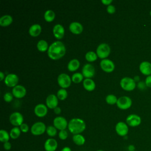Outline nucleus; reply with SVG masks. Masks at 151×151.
Returning a JSON list of instances; mask_svg holds the SVG:
<instances>
[{
    "label": "nucleus",
    "mask_w": 151,
    "mask_h": 151,
    "mask_svg": "<svg viewBox=\"0 0 151 151\" xmlns=\"http://www.w3.org/2000/svg\"><path fill=\"white\" fill-rule=\"evenodd\" d=\"M65 45L60 41H56L49 46L47 54L51 59L55 60L62 58L65 55Z\"/></svg>",
    "instance_id": "nucleus-1"
},
{
    "label": "nucleus",
    "mask_w": 151,
    "mask_h": 151,
    "mask_svg": "<svg viewBox=\"0 0 151 151\" xmlns=\"http://www.w3.org/2000/svg\"><path fill=\"white\" fill-rule=\"evenodd\" d=\"M86 127L85 122L79 118H73L68 124V129L70 132L73 134H81Z\"/></svg>",
    "instance_id": "nucleus-2"
},
{
    "label": "nucleus",
    "mask_w": 151,
    "mask_h": 151,
    "mask_svg": "<svg viewBox=\"0 0 151 151\" xmlns=\"http://www.w3.org/2000/svg\"><path fill=\"white\" fill-rule=\"evenodd\" d=\"M120 85L124 90L128 91L133 90L136 86V81L134 79L129 77L122 78L120 81Z\"/></svg>",
    "instance_id": "nucleus-3"
},
{
    "label": "nucleus",
    "mask_w": 151,
    "mask_h": 151,
    "mask_svg": "<svg viewBox=\"0 0 151 151\" xmlns=\"http://www.w3.org/2000/svg\"><path fill=\"white\" fill-rule=\"evenodd\" d=\"M110 47L106 43L100 44L96 49V54L100 58H106L110 53Z\"/></svg>",
    "instance_id": "nucleus-4"
},
{
    "label": "nucleus",
    "mask_w": 151,
    "mask_h": 151,
    "mask_svg": "<svg viewBox=\"0 0 151 151\" xmlns=\"http://www.w3.org/2000/svg\"><path fill=\"white\" fill-rule=\"evenodd\" d=\"M47 127L42 122H37L34 123L31 127V133L34 136H40L44 134L46 132Z\"/></svg>",
    "instance_id": "nucleus-5"
},
{
    "label": "nucleus",
    "mask_w": 151,
    "mask_h": 151,
    "mask_svg": "<svg viewBox=\"0 0 151 151\" xmlns=\"http://www.w3.org/2000/svg\"><path fill=\"white\" fill-rule=\"evenodd\" d=\"M71 81V77L66 73H61L57 77V83L62 88H66L70 87Z\"/></svg>",
    "instance_id": "nucleus-6"
},
{
    "label": "nucleus",
    "mask_w": 151,
    "mask_h": 151,
    "mask_svg": "<svg viewBox=\"0 0 151 151\" xmlns=\"http://www.w3.org/2000/svg\"><path fill=\"white\" fill-rule=\"evenodd\" d=\"M132 104V99L128 96H122L117 100L116 105L121 110H127Z\"/></svg>",
    "instance_id": "nucleus-7"
},
{
    "label": "nucleus",
    "mask_w": 151,
    "mask_h": 151,
    "mask_svg": "<svg viewBox=\"0 0 151 151\" xmlns=\"http://www.w3.org/2000/svg\"><path fill=\"white\" fill-rule=\"evenodd\" d=\"M9 122L14 127L20 126L24 122V117L19 112H14L11 114L9 118Z\"/></svg>",
    "instance_id": "nucleus-8"
},
{
    "label": "nucleus",
    "mask_w": 151,
    "mask_h": 151,
    "mask_svg": "<svg viewBox=\"0 0 151 151\" xmlns=\"http://www.w3.org/2000/svg\"><path fill=\"white\" fill-rule=\"evenodd\" d=\"M68 122L63 116H57L53 120V126L59 130H65L68 127Z\"/></svg>",
    "instance_id": "nucleus-9"
},
{
    "label": "nucleus",
    "mask_w": 151,
    "mask_h": 151,
    "mask_svg": "<svg viewBox=\"0 0 151 151\" xmlns=\"http://www.w3.org/2000/svg\"><path fill=\"white\" fill-rule=\"evenodd\" d=\"M101 68L106 73H111L114 71L115 65L111 60L105 58L101 60L100 63Z\"/></svg>",
    "instance_id": "nucleus-10"
},
{
    "label": "nucleus",
    "mask_w": 151,
    "mask_h": 151,
    "mask_svg": "<svg viewBox=\"0 0 151 151\" xmlns=\"http://www.w3.org/2000/svg\"><path fill=\"white\" fill-rule=\"evenodd\" d=\"M19 81V77L14 73H10L5 76L4 79L5 84L9 87H14L18 85Z\"/></svg>",
    "instance_id": "nucleus-11"
},
{
    "label": "nucleus",
    "mask_w": 151,
    "mask_h": 151,
    "mask_svg": "<svg viewBox=\"0 0 151 151\" xmlns=\"http://www.w3.org/2000/svg\"><path fill=\"white\" fill-rule=\"evenodd\" d=\"M115 130L118 135L120 136L124 137L129 132L128 125L126 123L123 122H119L116 124Z\"/></svg>",
    "instance_id": "nucleus-12"
},
{
    "label": "nucleus",
    "mask_w": 151,
    "mask_h": 151,
    "mask_svg": "<svg viewBox=\"0 0 151 151\" xmlns=\"http://www.w3.org/2000/svg\"><path fill=\"white\" fill-rule=\"evenodd\" d=\"M126 123L130 127H136L140 124L142 120L139 116L135 114L129 115L126 119Z\"/></svg>",
    "instance_id": "nucleus-13"
},
{
    "label": "nucleus",
    "mask_w": 151,
    "mask_h": 151,
    "mask_svg": "<svg viewBox=\"0 0 151 151\" xmlns=\"http://www.w3.org/2000/svg\"><path fill=\"white\" fill-rule=\"evenodd\" d=\"M95 74V68L91 64H86L82 68V74L86 78H91Z\"/></svg>",
    "instance_id": "nucleus-14"
},
{
    "label": "nucleus",
    "mask_w": 151,
    "mask_h": 151,
    "mask_svg": "<svg viewBox=\"0 0 151 151\" xmlns=\"http://www.w3.org/2000/svg\"><path fill=\"white\" fill-rule=\"evenodd\" d=\"M44 147L45 151H55L58 147V142L55 139L48 138L45 141Z\"/></svg>",
    "instance_id": "nucleus-15"
},
{
    "label": "nucleus",
    "mask_w": 151,
    "mask_h": 151,
    "mask_svg": "<svg viewBox=\"0 0 151 151\" xmlns=\"http://www.w3.org/2000/svg\"><path fill=\"white\" fill-rule=\"evenodd\" d=\"M12 93L15 97L17 99H21L25 96L27 90L23 86L17 85L13 87L12 90Z\"/></svg>",
    "instance_id": "nucleus-16"
},
{
    "label": "nucleus",
    "mask_w": 151,
    "mask_h": 151,
    "mask_svg": "<svg viewBox=\"0 0 151 151\" xmlns=\"http://www.w3.org/2000/svg\"><path fill=\"white\" fill-rule=\"evenodd\" d=\"M46 106L49 109H55L58 106V99L57 96L54 94H49L45 100Z\"/></svg>",
    "instance_id": "nucleus-17"
},
{
    "label": "nucleus",
    "mask_w": 151,
    "mask_h": 151,
    "mask_svg": "<svg viewBox=\"0 0 151 151\" xmlns=\"http://www.w3.org/2000/svg\"><path fill=\"white\" fill-rule=\"evenodd\" d=\"M47 106L44 104L40 103L35 106L34 107V111L35 114L39 117H44L48 112V109Z\"/></svg>",
    "instance_id": "nucleus-18"
},
{
    "label": "nucleus",
    "mask_w": 151,
    "mask_h": 151,
    "mask_svg": "<svg viewBox=\"0 0 151 151\" xmlns=\"http://www.w3.org/2000/svg\"><path fill=\"white\" fill-rule=\"evenodd\" d=\"M52 32L54 36L58 40H60L63 38L64 35L65 30L63 25L60 24H55L52 28Z\"/></svg>",
    "instance_id": "nucleus-19"
},
{
    "label": "nucleus",
    "mask_w": 151,
    "mask_h": 151,
    "mask_svg": "<svg viewBox=\"0 0 151 151\" xmlns=\"http://www.w3.org/2000/svg\"><path fill=\"white\" fill-rule=\"evenodd\" d=\"M139 70L143 75H151V63L147 61H142L139 65Z\"/></svg>",
    "instance_id": "nucleus-20"
},
{
    "label": "nucleus",
    "mask_w": 151,
    "mask_h": 151,
    "mask_svg": "<svg viewBox=\"0 0 151 151\" xmlns=\"http://www.w3.org/2000/svg\"><path fill=\"white\" fill-rule=\"evenodd\" d=\"M70 31L74 34H80L83 30V27L82 24L78 22H72L69 25Z\"/></svg>",
    "instance_id": "nucleus-21"
},
{
    "label": "nucleus",
    "mask_w": 151,
    "mask_h": 151,
    "mask_svg": "<svg viewBox=\"0 0 151 151\" xmlns=\"http://www.w3.org/2000/svg\"><path fill=\"white\" fill-rule=\"evenodd\" d=\"M41 30H42V28L40 24H34L29 27L28 29V33L31 36L35 37H37L40 34Z\"/></svg>",
    "instance_id": "nucleus-22"
},
{
    "label": "nucleus",
    "mask_w": 151,
    "mask_h": 151,
    "mask_svg": "<svg viewBox=\"0 0 151 151\" xmlns=\"http://www.w3.org/2000/svg\"><path fill=\"white\" fill-rule=\"evenodd\" d=\"M83 85L85 90L88 91H93L96 88V84L91 78H85L83 81Z\"/></svg>",
    "instance_id": "nucleus-23"
},
{
    "label": "nucleus",
    "mask_w": 151,
    "mask_h": 151,
    "mask_svg": "<svg viewBox=\"0 0 151 151\" xmlns=\"http://www.w3.org/2000/svg\"><path fill=\"white\" fill-rule=\"evenodd\" d=\"M80 65V63L78 60L74 58L68 62L67 64V68L70 71H75L79 68Z\"/></svg>",
    "instance_id": "nucleus-24"
},
{
    "label": "nucleus",
    "mask_w": 151,
    "mask_h": 151,
    "mask_svg": "<svg viewBox=\"0 0 151 151\" xmlns=\"http://www.w3.org/2000/svg\"><path fill=\"white\" fill-rule=\"evenodd\" d=\"M13 21L12 17L9 15H4L0 18V25L6 27L11 24Z\"/></svg>",
    "instance_id": "nucleus-25"
},
{
    "label": "nucleus",
    "mask_w": 151,
    "mask_h": 151,
    "mask_svg": "<svg viewBox=\"0 0 151 151\" xmlns=\"http://www.w3.org/2000/svg\"><path fill=\"white\" fill-rule=\"evenodd\" d=\"M73 142L78 146H82L85 143L86 139L85 137L81 134H74L73 136Z\"/></svg>",
    "instance_id": "nucleus-26"
},
{
    "label": "nucleus",
    "mask_w": 151,
    "mask_h": 151,
    "mask_svg": "<svg viewBox=\"0 0 151 151\" xmlns=\"http://www.w3.org/2000/svg\"><path fill=\"white\" fill-rule=\"evenodd\" d=\"M37 49L41 52H45L48 50L49 47L47 42L44 40H40L37 44Z\"/></svg>",
    "instance_id": "nucleus-27"
},
{
    "label": "nucleus",
    "mask_w": 151,
    "mask_h": 151,
    "mask_svg": "<svg viewBox=\"0 0 151 151\" xmlns=\"http://www.w3.org/2000/svg\"><path fill=\"white\" fill-rule=\"evenodd\" d=\"M21 130L19 127H14L11 129L9 132L10 137L12 139H18L20 134H21Z\"/></svg>",
    "instance_id": "nucleus-28"
},
{
    "label": "nucleus",
    "mask_w": 151,
    "mask_h": 151,
    "mask_svg": "<svg viewBox=\"0 0 151 151\" xmlns=\"http://www.w3.org/2000/svg\"><path fill=\"white\" fill-rule=\"evenodd\" d=\"M55 15L53 11L51 9L47 10L44 14V18L47 22H51L55 18Z\"/></svg>",
    "instance_id": "nucleus-29"
},
{
    "label": "nucleus",
    "mask_w": 151,
    "mask_h": 151,
    "mask_svg": "<svg viewBox=\"0 0 151 151\" xmlns=\"http://www.w3.org/2000/svg\"><path fill=\"white\" fill-rule=\"evenodd\" d=\"M9 138H11L9 133H8L6 130L4 129H1L0 130V141L1 142L4 143L9 142Z\"/></svg>",
    "instance_id": "nucleus-30"
},
{
    "label": "nucleus",
    "mask_w": 151,
    "mask_h": 151,
    "mask_svg": "<svg viewBox=\"0 0 151 151\" xmlns=\"http://www.w3.org/2000/svg\"><path fill=\"white\" fill-rule=\"evenodd\" d=\"M97 55L96 52L93 51H90L86 52L85 55V58L87 61L93 62L97 59Z\"/></svg>",
    "instance_id": "nucleus-31"
},
{
    "label": "nucleus",
    "mask_w": 151,
    "mask_h": 151,
    "mask_svg": "<svg viewBox=\"0 0 151 151\" xmlns=\"http://www.w3.org/2000/svg\"><path fill=\"white\" fill-rule=\"evenodd\" d=\"M83 75L80 73H75L71 76V80L74 83H79L83 80Z\"/></svg>",
    "instance_id": "nucleus-32"
},
{
    "label": "nucleus",
    "mask_w": 151,
    "mask_h": 151,
    "mask_svg": "<svg viewBox=\"0 0 151 151\" xmlns=\"http://www.w3.org/2000/svg\"><path fill=\"white\" fill-rule=\"evenodd\" d=\"M47 134L50 136V137H54L56 136L57 133V129L54 126H48L47 127L46 129V132Z\"/></svg>",
    "instance_id": "nucleus-33"
},
{
    "label": "nucleus",
    "mask_w": 151,
    "mask_h": 151,
    "mask_svg": "<svg viewBox=\"0 0 151 151\" xmlns=\"http://www.w3.org/2000/svg\"><path fill=\"white\" fill-rule=\"evenodd\" d=\"M67 91L65 88H61L59 89L57 93V96L58 99L61 100H64L67 97Z\"/></svg>",
    "instance_id": "nucleus-34"
},
{
    "label": "nucleus",
    "mask_w": 151,
    "mask_h": 151,
    "mask_svg": "<svg viewBox=\"0 0 151 151\" xmlns=\"http://www.w3.org/2000/svg\"><path fill=\"white\" fill-rule=\"evenodd\" d=\"M106 101L107 104L113 105L117 103L118 99L114 94H109L106 97Z\"/></svg>",
    "instance_id": "nucleus-35"
},
{
    "label": "nucleus",
    "mask_w": 151,
    "mask_h": 151,
    "mask_svg": "<svg viewBox=\"0 0 151 151\" xmlns=\"http://www.w3.org/2000/svg\"><path fill=\"white\" fill-rule=\"evenodd\" d=\"M68 132L66 130H60L59 133H58V137L60 138V139L62 140H64L65 139H67V138L68 137Z\"/></svg>",
    "instance_id": "nucleus-36"
},
{
    "label": "nucleus",
    "mask_w": 151,
    "mask_h": 151,
    "mask_svg": "<svg viewBox=\"0 0 151 151\" xmlns=\"http://www.w3.org/2000/svg\"><path fill=\"white\" fill-rule=\"evenodd\" d=\"M13 94L9 92H6L4 95V100L6 102H11L13 99Z\"/></svg>",
    "instance_id": "nucleus-37"
},
{
    "label": "nucleus",
    "mask_w": 151,
    "mask_h": 151,
    "mask_svg": "<svg viewBox=\"0 0 151 151\" xmlns=\"http://www.w3.org/2000/svg\"><path fill=\"white\" fill-rule=\"evenodd\" d=\"M19 129L21 131V132L23 133H27L29 130V126L27 123H23L20 126H19Z\"/></svg>",
    "instance_id": "nucleus-38"
},
{
    "label": "nucleus",
    "mask_w": 151,
    "mask_h": 151,
    "mask_svg": "<svg viewBox=\"0 0 151 151\" xmlns=\"http://www.w3.org/2000/svg\"><path fill=\"white\" fill-rule=\"evenodd\" d=\"M107 12L109 13V14H112L113 13L115 12L116 11V8L114 5H109L107 6Z\"/></svg>",
    "instance_id": "nucleus-39"
},
{
    "label": "nucleus",
    "mask_w": 151,
    "mask_h": 151,
    "mask_svg": "<svg viewBox=\"0 0 151 151\" xmlns=\"http://www.w3.org/2000/svg\"><path fill=\"white\" fill-rule=\"evenodd\" d=\"M145 84L146 86V87H151V75L148 76L146 77L145 81Z\"/></svg>",
    "instance_id": "nucleus-40"
},
{
    "label": "nucleus",
    "mask_w": 151,
    "mask_h": 151,
    "mask_svg": "<svg viewBox=\"0 0 151 151\" xmlns=\"http://www.w3.org/2000/svg\"><path fill=\"white\" fill-rule=\"evenodd\" d=\"M3 147H4V149L5 150H11V149L12 147V145H11V143L9 142H7L4 143Z\"/></svg>",
    "instance_id": "nucleus-41"
},
{
    "label": "nucleus",
    "mask_w": 151,
    "mask_h": 151,
    "mask_svg": "<svg viewBox=\"0 0 151 151\" xmlns=\"http://www.w3.org/2000/svg\"><path fill=\"white\" fill-rule=\"evenodd\" d=\"M137 87L139 88H140V90H143V89H145L146 88V84H145V83L143 82V81H140L137 84Z\"/></svg>",
    "instance_id": "nucleus-42"
},
{
    "label": "nucleus",
    "mask_w": 151,
    "mask_h": 151,
    "mask_svg": "<svg viewBox=\"0 0 151 151\" xmlns=\"http://www.w3.org/2000/svg\"><path fill=\"white\" fill-rule=\"evenodd\" d=\"M113 2L112 0H101V2L104 4V5H111V3Z\"/></svg>",
    "instance_id": "nucleus-43"
},
{
    "label": "nucleus",
    "mask_w": 151,
    "mask_h": 151,
    "mask_svg": "<svg viewBox=\"0 0 151 151\" xmlns=\"http://www.w3.org/2000/svg\"><path fill=\"white\" fill-rule=\"evenodd\" d=\"M54 111L56 114H59L61 113V108L60 107H56L55 109H54Z\"/></svg>",
    "instance_id": "nucleus-44"
},
{
    "label": "nucleus",
    "mask_w": 151,
    "mask_h": 151,
    "mask_svg": "<svg viewBox=\"0 0 151 151\" xmlns=\"http://www.w3.org/2000/svg\"><path fill=\"white\" fill-rule=\"evenodd\" d=\"M128 150L129 151H134L135 150V147L133 145H130L128 146Z\"/></svg>",
    "instance_id": "nucleus-45"
},
{
    "label": "nucleus",
    "mask_w": 151,
    "mask_h": 151,
    "mask_svg": "<svg viewBox=\"0 0 151 151\" xmlns=\"http://www.w3.org/2000/svg\"><path fill=\"white\" fill-rule=\"evenodd\" d=\"M61 151H72V150H71V148H70V147H68V146H65V147H64L61 150Z\"/></svg>",
    "instance_id": "nucleus-46"
},
{
    "label": "nucleus",
    "mask_w": 151,
    "mask_h": 151,
    "mask_svg": "<svg viewBox=\"0 0 151 151\" xmlns=\"http://www.w3.org/2000/svg\"><path fill=\"white\" fill-rule=\"evenodd\" d=\"M5 74L2 71H0V80L1 81H2L4 79H5Z\"/></svg>",
    "instance_id": "nucleus-47"
},
{
    "label": "nucleus",
    "mask_w": 151,
    "mask_h": 151,
    "mask_svg": "<svg viewBox=\"0 0 151 151\" xmlns=\"http://www.w3.org/2000/svg\"><path fill=\"white\" fill-rule=\"evenodd\" d=\"M133 79H134V80L135 81H139V79H140V78H139V76H135Z\"/></svg>",
    "instance_id": "nucleus-48"
},
{
    "label": "nucleus",
    "mask_w": 151,
    "mask_h": 151,
    "mask_svg": "<svg viewBox=\"0 0 151 151\" xmlns=\"http://www.w3.org/2000/svg\"><path fill=\"white\" fill-rule=\"evenodd\" d=\"M96 151H104V150H97Z\"/></svg>",
    "instance_id": "nucleus-49"
},
{
    "label": "nucleus",
    "mask_w": 151,
    "mask_h": 151,
    "mask_svg": "<svg viewBox=\"0 0 151 151\" xmlns=\"http://www.w3.org/2000/svg\"><path fill=\"white\" fill-rule=\"evenodd\" d=\"M149 14H150V16H151V11H150V12H149Z\"/></svg>",
    "instance_id": "nucleus-50"
},
{
    "label": "nucleus",
    "mask_w": 151,
    "mask_h": 151,
    "mask_svg": "<svg viewBox=\"0 0 151 151\" xmlns=\"http://www.w3.org/2000/svg\"><path fill=\"white\" fill-rule=\"evenodd\" d=\"M134 151H138V150H134Z\"/></svg>",
    "instance_id": "nucleus-51"
}]
</instances>
